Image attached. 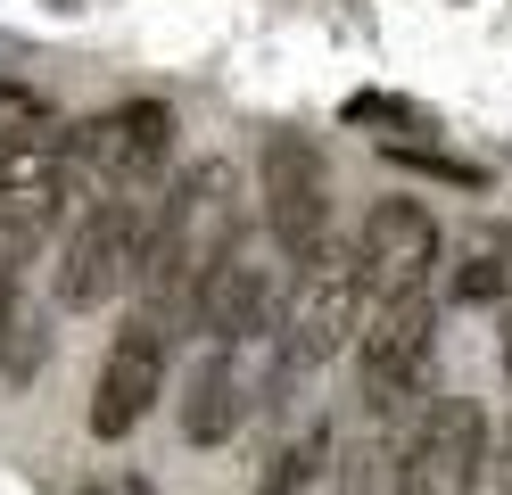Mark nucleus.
I'll list each match as a JSON object with an SVG mask.
<instances>
[{"label":"nucleus","instance_id":"obj_1","mask_svg":"<svg viewBox=\"0 0 512 495\" xmlns=\"http://www.w3.org/2000/svg\"><path fill=\"white\" fill-rule=\"evenodd\" d=\"M240 240V207H232V165H182L166 198H149V248H141V297L157 322H182V297L199 289V273Z\"/></svg>","mask_w":512,"mask_h":495},{"label":"nucleus","instance_id":"obj_2","mask_svg":"<svg viewBox=\"0 0 512 495\" xmlns=\"http://www.w3.org/2000/svg\"><path fill=\"white\" fill-rule=\"evenodd\" d=\"M166 157H174V108L166 99H116L108 116L75 124V165L67 174H83L91 198H149L157 174H166Z\"/></svg>","mask_w":512,"mask_h":495},{"label":"nucleus","instance_id":"obj_3","mask_svg":"<svg viewBox=\"0 0 512 495\" xmlns=\"http://www.w3.org/2000/svg\"><path fill=\"white\" fill-rule=\"evenodd\" d=\"M141 248H149V198H91L75 215V240L58 256V306L91 314L141 281Z\"/></svg>","mask_w":512,"mask_h":495},{"label":"nucleus","instance_id":"obj_4","mask_svg":"<svg viewBox=\"0 0 512 495\" xmlns=\"http://www.w3.org/2000/svg\"><path fill=\"white\" fill-rule=\"evenodd\" d=\"M356 322H364V289H356V264H347L339 248L323 256V264H306L298 273V297L281 306V363H273V388H298V380H314L323 363L356 339Z\"/></svg>","mask_w":512,"mask_h":495},{"label":"nucleus","instance_id":"obj_5","mask_svg":"<svg viewBox=\"0 0 512 495\" xmlns=\"http://www.w3.org/2000/svg\"><path fill=\"white\" fill-rule=\"evenodd\" d=\"M265 223L298 273L331 256V165L306 132H265Z\"/></svg>","mask_w":512,"mask_h":495},{"label":"nucleus","instance_id":"obj_6","mask_svg":"<svg viewBox=\"0 0 512 495\" xmlns=\"http://www.w3.org/2000/svg\"><path fill=\"white\" fill-rule=\"evenodd\" d=\"M479 471H488V413L471 396H430L397 454L389 495H471Z\"/></svg>","mask_w":512,"mask_h":495},{"label":"nucleus","instance_id":"obj_7","mask_svg":"<svg viewBox=\"0 0 512 495\" xmlns=\"http://www.w3.org/2000/svg\"><path fill=\"white\" fill-rule=\"evenodd\" d=\"M438 256H446V240H438V223H430V207H422V198H380V207L364 215L356 256H347V264H356L364 306H380V297L430 289Z\"/></svg>","mask_w":512,"mask_h":495},{"label":"nucleus","instance_id":"obj_8","mask_svg":"<svg viewBox=\"0 0 512 495\" xmlns=\"http://www.w3.org/2000/svg\"><path fill=\"white\" fill-rule=\"evenodd\" d=\"M438 347V297L430 289H405V297H380L356 322V363H364V405H397V396L422 380V363Z\"/></svg>","mask_w":512,"mask_h":495},{"label":"nucleus","instance_id":"obj_9","mask_svg":"<svg viewBox=\"0 0 512 495\" xmlns=\"http://www.w3.org/2000/svg\"><path fill=\"white\" fill-rule=\"evenodd\" d=\"M166 347H174V330L157 322V314H133L108 339V363H100V380H91V438H133L141 413L157 405V388H166Z\"/></svg>","mask_w":512,"mask_h":495},{"label":"nucleus","instance_id":"obj_10","mask_svg":"<svg viewBox=\"0 0 512 495\" xmlns=\"http://www.w3.org/2000/svg\"><path fill=\"white\" fill-rule=\"evenodd\" d=\"M182 322L199 330V339H215V347H248V339H265V330L281 322V306H273V273L232 240V248H223L207 273H199V289L182 297Z\"/></svg>","mask_w":512,"mask_h":495},{"label":"nucleus","instance_id":"obj_11","mask_svg":"<svg viewBox=\"0 0 512 495\" xmlns=\"http://www.w3.org/2000/svg\"><path fill=\"white\" fill-rule=\"evenodd\" d=\"M240 421V372H232V347H207L199 372L182 388V438L190 446H223Z\"/></svg>","mask_w":512,"mask_h":495},{"label":"nucleus","instance_id":"obj_12","mask_svg":"<svg viewBox=\"0 0 512 495\" xmlns=\"http://www.w3.org/2000/svg\"><path fill=\"white\" fill-rule=\"evenodd\" d=\"M446 297L455 306H504L512 297V231H471V240L455 248V264H446Z\"/></svg>","mask_w":512,"mask_h":495},{"label":"nucleus","instance_id":"obj_13","mask_svg":"<svg viewBox=\"0 0 512 495\" xmlns=\"http://www.w3.org/2000/svg\"><path fill=\"white\" fill-rule=\"evenodd\" d=\"M323 454H331V421L298 429V438H290V446H281V454L265 462V479H256V495H306L314 479H323Z\"/></svg>","mask_w":512,"mask_h":495},{"label":"nucleus","instance_id":"obj_14","mask_svg":"<svg viewBox=\"0 0 512 495\" xmlns=\"http://www.w3.org/2000/svg\"><path fill=\"white\" fill-rule=\"evenodd\" d=\"M58 124L67 116H58L34 83H0V157H17L25 141H42V132H58Z\"/></svg>","mask_w":512,"mask_h":495},{"label":"nucleus","instance_id":"obj_15","mask_svg":"<svg viewBox=\"0 0 512 495\" xmlns=\"http://www.w3.org/2000/svg\"><path fill=\"white\" fill-rule=\"evenodd\" d=\"M380 157H389V165H405V174H430V182L479 190V165H471V157H438V149H413V141H380Z\"/></svg>","mask_w":512,"mask_h":495},{"label":"nucleus","instance_id":"obj_16","mask_svg":"<svg viewBox=\"0 0 512 495\" xmlns=\"http://www.w3.org/2000/svg\"><path fill=\"white\" fill-rule=\"evenodd\" d=\"M347 124H413V108H405V99L364 91V99H347Z\"/></svg>","mask_w":512,"mask_h":495},{"label":"nucleus","instance_id":"obj_17","mask_svg":"<svg viewBox=\"0 0 512 495\" xmlns=\"http://www.w3.org/2000/svg\"><path fill=\"white\" fill-rule=\"evenodd\" d=\"M116 495H149V487H116Z\"/></svg>","mask_w":512,"mask_h":495}]
</instances>
